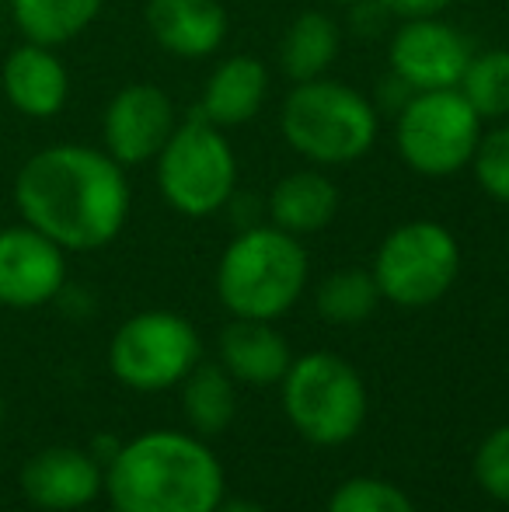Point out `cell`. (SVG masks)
<instances>
[{"mask_svg":"<svg viewBox=\"0 0 509 512\" xmlns=\"http://www.w3.org/2000/svg\"><path fill=\"white\" fill-rule=\"evenodd\" d=\"M175 126V105L157 84H126L109 98L102 112V150L116 157L123 168H136L161 154Z\"/></svg>","mask_w":509,"mask_h":512,"instance_id":"7c38bea8","label":"cell"},{"mask_svg":"<svg viewBox=\"0 0 509 512\" xmlns=\"http://www.w3.org/2000/svg\"><path fill=\"white\" fill-rule=\"evenodd\" d=\"M468 168L475 171V182L485 196L509 206V122L482 133Z\"/></svg>","mask_w":509,"mask_h":512,"instance_id":"d4e9b609","label":"cell"},{"mask_svg":"<svg viewBox=\"0 0 509 512\" xmlns=\"http://www.w3.org/2000/svg\"><path fill=\"white\" fill-rule=\"evenodd\" d=\"M283 387L290 425L314 446H342L367 422V384L360 370L335 352H307L293 359Z\"/></svg>","mask_w":509,"mask_h":512,"instance_id":"5b68a950","label":"cell"},{"mask_svg":"<svg viewBox=\"0 0 509 512\" xmlns=\"http://www.w3.org/2000/svg\"><path fill=\"white\" fill-rule=\"evenodd\" d=\"M342 49V28L325 11H304L286 25L279 42V67L293 84L325 77Z\"/></svg>","mask_w":509,"mask_h":512,"instance_id":"ffe728a7","label":"cell"},{"mask_svg":"<svg viewBox=\"0 0 509 512\" xmlns=\"http://www.w3.org/2000/svg\"><path fill=\"white\" fill-rule=\"evenodd\" d=\"M485 122L457 88L415 91L398 108L394 143L415 175L450 178L471 164Z\"/></svg>","mask_w":509,"mask_h":512,"instance_id":"52a82bcc","label":"cell"},{"mask_svg":"<svg viewBox=\"0 0 509 512\" xmlns=\"http://www.w3.org/2000/svg\"><path fill=\"white\" fill-rule=\"evenodd\" d=\"M150 39L178 60H206L227 39V11L220 0H147Z\"/></svg>","mask_w":509,"mask_h":512,"instance_id":"9a60e30c","label":"cell"},{"mask_svg":"<svg viewBox=\"0 0 509 512\" xmlns=\"http://www.w3.org/2000/svg\"><path fill=\"white\" fill-rule=\"evenodd\" d=\"M0 418H4V394H0Z\"/></svg>","mask_w":509,"mask_h":512,"instance_id":"f546056e","label":"cell"},{"mask_svg":"<svg viewBox=\"0 0 509 512\" xmlns=\"http://www.w3.org/2000/svg\"><path fill=\"white\" fill-rule=\"evenodd\" d=\"M21 492L39 509L74 512L105 492V467L91 450L46 446L21 467Z\"/></svg>","mask_w":509,"mask_h":512,"instance_id":"4fadbf2b","label":"cell"},{"mask_svg":"<svg viewBox=\"0 0 509 512\" xmlns=\"http://www.w3.org/2000/svg\"><path fill=\"white\" fill-rule=\"evenodd\" d=\"M335 4H346V7H353V4H360V0H335Z\"/></svg>","mask_w":509,"mask_h":512,"instance_id":"f1b7e54d","label":"cell"},{"mask_svg":"<svg viewBox=\"0 0 509 512\" xmlns=\"http://www.w3.org/2000/svg\"><path fill=\"white\" fill-rule=\"evenodd\" d=\"M182 408L196 436H220L238 415L234 377L220 363H203L199 359L189 377L182 380Z\"/></svg>","mask_w":509,"mask_h":512,"instance_id":"44dd1931","label":"cell"},{"mask_svg":"<svg viewBox=\"0 0 509 512\" xmlns=\"http://www.w3.org/2000/svg\"><path fill=\"white\" fill-rule=\"evenodd\" d=\"M220 366L234 377V384L248 387H272L286 377L293 356L290 342L272 328V321H252V317H234L220 331Z\"/></svg>","mask_w":509,"mask_h":512,"instance_id":"2e32d148","label":"cell"},{"mask_svg":"<svg viewBox=\"0 0 509 512\" xmlns=\"http://www.w3.org/2000/svg\"><path fill=\"white\" fill-rule=\"evenodd\" d=\"M506 248H509V244H506Z\"/></svg>","mask_w":509,"mask_h":512,"instance_id":"4dcf8cb0","label":"cell"},{"mask_svg":"<svg viewBox=\"0 0 509 512\" xmlns=\"http://www.w3.org/2000/svg\"><path fill=\"white\" fill-rule=\"evenodd\" d=\"M157 189L164 203L182 216H213L227 209L238 192V157L224 129L206 122L199 112L178 119L175 133L154 157Z\"/></svg>","mask_w":509,"mask_h":512,"instance_id":"8992f818","label":"cell"},{"mask_svg":"<svg viewBox=\"0 0 509 512\" xmlns=\"http://www.w3.org/2000/svg\"><path fill=\"white\" fill-rule=\"evenodd\" d=\"M265 95H269V70L255 56L238 53L213 67V74L203 84V98H199L196 112L213 126L234 129L255 119Z\"/></svg>","mask_w":509,"mask_h":512,"instance_id":"e0dca14e","label":"cell"},{"mask_svg":"<svg viewBox=\"0 0 509 512\" xmlns=\"http://www.w3.org/2000/svg\"><path fill=\"white\" fill-rule=\"evenodd\" d=\"M387 7V14L398 21H412V18H440L454 0H381Z\"/></svg>","mask_w":509,"mask_h":512,"instance_id":"4316f807","label":"cell"},{"mask_svg":"<svg viewBox=\"0 0 509 512\" xmlns=\"http://www.w3.org/2000/svg\"><path fill=\"white\" fill-rule=\"evenodd\" d=\"M457 91L482 115V122H503L509 115V49H485L471 56Z\"/></svg>","mask_w":509,"mask_h":512,"instance_id":"603a6c76","label":"cell"},{"mask_svg":"<svg viewBox=\"0 0 509 512\" xmlns=\"http://www.w3.org/2000/svg\"><path fill=\"white\" fill-rule=\"evenodd\" d=\"M0 91L25 119H53L70 98V74L53 46L21 39L0 63Z\"/></svg>","mask_w":509,"mask_h":512,"instance_id":"5bb4252c","label":"cell"},{"mask_svg":"<svg viewBox=\"0 0 509 512\" xmlns=\"http://www.w3.org/2000/svg\"><path fill=\"white\" fill-rule=\"evenodd\" d=\"M311 262L300 237L255 223L234 234L217 265V297L231 317L276 321L307 290Z\"/></svg>","mask_w":509,"mask_h":512,"instance_id":"3957f363","label":"cell"},{"mask_svg":"<svg viewBox=\"0 0 509 512\" xmlns=\"http://www.w3.org/2000/svg\"><path fill=\"white\" fill-rule=\"evenodd\" d=\"M203 359V342L189 317L175 310H140L109 342V370L129 391L157 394L178 387Z\"/></svg>","mask_w":509,"mask_h":512,"instance_id":"ba28073f","label":"cell"},{"mask_svg":"<svg viewBox=\"0 0 509 512\" xmlns=\"http://www.w3.org/2000/svg\"><path fill=\"white\" fill-rule=\"evenodd\" d=\"M314 304H318V314L332 324H363L381 304V290L374 283V272L339 269L321 279Z\"/></svg>","mask_w":509,"mask_h":512,"instance_id":"7402d4cb","label":"cell"},{"mask_svg":"<svg viewBox=\"0 0 509 512\" xmlns=\"http://www.w3.org/2000/svg\"><path fill=\"white\" fill-rule=\"evenodd\" d=\"M471 42L447 25L443 18H412L401 21L398 32L391 35L387 46V63L391 74L405 84L408 91H443L457 88L468 70Z\"/></svg>","mask_w":509,"mask_h":512,"instance_id":"30bf717a","label":"cell"},{"mask_svg":"<svg viewBox=\"0 0 509 512\" xmlns=\"http://www.w3.org/2000/svg\"><path fill=\"white\" fill-rule=\"evenodd\" d=\"M213 512H265V509L252 499H220V506Z\"/></svg>","mask_w":509,"mask_h":512,"instance_id":"83f0119b","label":"cell"},{"mask_svg":"<svg viewBox=\"0 0 509 512\" xmlns=\"http://www.w3.org/2000/svg\"><path fill=\"white\" fill-rule=\"evenodd\" d=\"M224 467L203 436L150 429L119 443L105 464L112 512H213L224 499Z\"/></svg>","mask_w":509,"mask_h":512,"instance_id":"7a4b0ae2","label":"cell"},{"mask_svg":"<svg viewBox=\"0 0 509 512\" xmlns=\"http://www.w3.org/2000/svg\"><path fill=\"white\" fill-rule=\"evenodd\" d=\"M374 283L381 300L398 307H429L450 293L461 272V244L443 223L408 220L394 227L374 255Z\"/></svg>","mask_w":509,"mask_h":512,"instance_id":"9c48e42d","label":"cell"},{"mask_svg":"<svg viewBox=\"0 0 509 512\" xmlns=\"http://www.w3.org/2000/svg\"><path fill=\"white\" fill-rule=\"evenodd\" d=\"M475 481L489 499L509 506V422L492 429L489 436L478 443L475 460H471Z\"/></svg>","mask_w":509,"mask_h":512,"instance_id":"484cf974","label":"cell"},{"mask_svg":"<svg viewBox=\"0 0 509 512\" xmlns=\"http://www.w3.org/2000/svg\"><path fill=\"white\" fill-rule=\"evenodd\" d=\"M328 512H415V506L394 481L363 474L335 488L328 499Z\"/></svg>","mask_w":509,"mask_h":512,"instance_id":"cb8c5ba5","label":"cell"},{"mask_svg":"<svg viewBox=\"0 0 509 512\" xmlns=\"http://www.w3.org/2000/svg\"><path fill=\"white\" fill-rule=\"evenodd\" d=\"M14 209L63 251H98L123 234L133 206L126 168L102 147L53 143L14 175Z\"/></svg>","mask_w":509,"mask_h":512,"instance_id":"6da1fadb","label":"cell"},{"mask_svg":"<svg viewBox=\"0 0 509 512\" xmlns=\"http://www.w3.org/2000/svg\"><path fill=\"white\" fill-rule=\"evenodd\" d=\"M269 223L293 237H307L325 230L339 213V189L335 182L318 168L290 171L279 178L269 192Z\"/></svg>","mask_w":509,"mask_h":512,"instance_id":"ac0fdd59","label":"cell"},{"mask_svg":"<svg viewBox=\"0 0 509 512\" xmlns=\"http://www.w3.org/2000/svg\"><path fill=\"white\" fill-rule=\"evenodd\" d=\"M283 140L318 168L353 164L377 143V108L342 81L314 77L290 88L279 112Z\"/></svg>","mask_w":509,"mask_h":512,"instance_id":"277c9868","label":"cell"},{"mask_svg":"<svg viewBox=\"0 0 509 512\" xmlns=\"http://www.w3.org/2000/svg\"><path fill=\"white\" fill-rule=\"evenodd\" d=\"M67 290V251L25 220L0 227V307L35 310Z\"/></svg>","mask_w":509,"mask_h":512,"instance_id":"8fae6325","label":"cell"},{"mask_svg":"<svg viewBox=\"0 0 509 512\" xmlns=\"http://www.w3.org/2000/svg\"><path fill=\"white\" fill-rule=\"evenodd\" d=\"M102 7L105 0H7V14L21 39L53 49L88 32Z\"/></svg>","mask_w":509,"mask_h":512,"instance_id":"d6986e66","label":"cell"}]
</instances>
